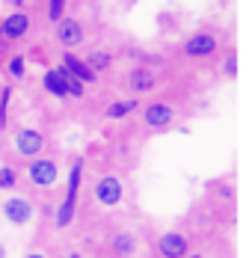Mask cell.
<instances>
[{
  "mask_svg": "<svg viewBox=\"0 0 252 258\" xmlns=\"http://www.w3.org/2000/svg\"><path fill=\"white\" fill-rule=\"evenodd\" d=\"M92 30L86 24V18L83 15H66L59 24L50 27V42L59 48V51H80L92 36H89Z\"/></svg>",
  "mask_w": 252,
  "mask_h": 258,
  "instance_id": "obj_4",
  "label": "cell"
},
{
  "mask_svg": "<svg viewBox=\"0 0 252 258\" xmlns=\"http://www.w3.org/2000/svg\"><path fill=\"white\" fill-rule=\"evenodd\" d=\"M140 249V240L134 232H116L107 237V252L110 258H134Z\"/></svg>",
  "mask_w": 252,
  "mask_h": 258,
  "instance_id": "obj_14",
  "label": "cell"
},
{
  "mask_svg": "<svg viewBox=\"0 0 252 258\" xmlns=\"http://www.w3.org/2000/svg\"><path fill=\"white\" fill-rule=\"evenodd\" d=\"M6 72H9V78L12 80H24L27 78V53L15 51L6 56Z\"/></svg>",
  "mask_w": 252,
  "mask_h": 258,
  "instance_id": "obj_18",
  "label": "cell"
},
{
  "mask_svg": "<svg viewBox=\"0 0 252 258\" xmlns=\"http://www.w3.org/2000/svg\"><path fill=\"white\" fill-rule=\"evenodd\" d=\"M220 72H223V78L226 80H237V48H234V45H228V51L223 53V59H220Z\"/></svg>",
  "mask_w": 252,
  "mask_h": 258,
  "instance_id": "obj_19",
  "label": "cell"
},
{
  "mask_svg": "<svg viewBox=\"0 0 252 258\" xmlns=\"http://www.w3.org/2000/svg\"><path fill=\"white\" fill-rule=\"evenodd\" d=\"M140 122L151 134H163L178 122V101L172 98H151L140 107Z\"/></svg>",
  "mask_w": 252,
  "mask_h": 258,
  "instance_id": "obj_5",
  "label": "cell"
},
{
  "mask_svg": "<svg viewBox=\"0 0 252 258\" xmlns=\"http://www.w3.org/2000/svg\"><path fill=\"white\" fill-rule=\"evenodd\" d=\"M226 36L228 33L223 27L202 24V27H196L193 33L184 36V42L175 48V56L184 66H211V62L223 59V53L228 51L231 42H228Z\"/></svg>",
  "mask_w": 252,
  "mask_h": 258,
  "instance_id": "obj_1",
  "label": "cell"
},
{
  "mask_svg": "<svg viewBox=\"0 0 252 258\" xmlns=\"http://www.w3.org/2000/svg\"><path fill=\"white\" fill-rule=\"evenodd\" d=\"M24 258H48V255H42V252H27Z\"/></svg>",
  "mask_w": 252,
  "mask_h": 258,
  "instance_id": "obj_23",
  "label": "cell"
},
{
  "mask_svg": "<svg viewBox=\"0 0 252 258\" xmlns=\"http://www.w3.org/2000/svg\"><path fill=\"white\" fill-rule=\"evenodd\" d=\"M12 146H15L18 157L36 160V157L45 155V149H48V134H45L42 128H36V125H21V128L15 131Z\"/></svg>",
  "mask_w": 252,
  "mask_h": 258,
  "instance_id": "obj_7",
  "label": "cell"
},
{
  "mask_svg": "<svg viewBox=\"0 0 252 258\" xmlns=\"http://www.w3.org/2000/svg\"><path fill=\"white\" fill-rule=\"evenodd\" d=\"M9 101H12V86L6 83V86L0 89V128L3 131L9 125Z\"/></svg>",
  "mask_w": 252,
  "mask_h": 258,
  "instance_id": "obj_21",
  "label": "cell"
},
{
  "mask_svg": "<svg viewBox=\"0 0 252 258\" xmlns=\"http://www.w3.org/2000/svg\"><path fill=\"white\" fill-rule=\"evenodd\" d=\"M59 66H66L77 80H83L89 89L92 86H101V78L92 72V66L86 62V56H80L77 51H59Z\"/></svg>",
  "mask_w": 252,
  "mask_h": 258,
  "instance_id": "obj_12",
  "label": "cell"
},
{
  "mask_svg": "<svg viewBox=\"0 0 252 258\" xmlns=\"http://www.w3.org/2000/svg\"><path fill=\"white\" fill-rule=\"evenodd\" d=\"M18 169L12 166V163H3L0 166V193H12L15 187H18Z\"/></svg>",
  "mask_w": 252,
  "mask_h": 258,
  "instance_id": "obj_20",
  "label": "cell"
},
{
  "mask_svg": "<svg viewBox=\"0 0 252 258\" xmlns=\"http://www.w3.org/2000/svg\"><path fill=\"white\" fill-rule=\"evenodd\" d=\"M69 15V0H45V24H59Z\"/></svg>",
  "mask_w": 252,
  "mask_h": 258,
  "instance_id": "obj_17",
  "label": "cell"
},
{
  "mask_svg": "<svg viewBox=\"0 0 252 258\" xmlns=\"http://www.w3.org/2000/svg\"><path fill=\"white\" fill-rule=\"evenodd\" d=\"M0 45H3V21H0Z\"/></svg>",
  "mask_w": 252,
  "mask_h": 258,
  "instance_id": "obj_24",
  "label": "cell"
},
{
  "mask_svg": "<svg viewBox=\"0 0 252 258\" xmlns=\"http://www.w3.org/2000/svg\"><path fill=\"white\" fill-rule=\"evenodd\" d=\"M0 146H3V128H0Z\"/></svg>",
  "mask_w": 252,
  "mask_h": 258,
  "instance_id": "obj_25",
  "label": "cell"
},
{
  "mask_svg": "<svg viewBox=\"0 0 252 258\" xmlns=\"http://www.w3.org/2000/svg\"><path fill=\"white\" fill-rule=\"evenodd\" d=\"M9 255V249H6V243H0V258H6Z\"/></svg>",
  "mask_w": 252,
  "mask_h": 258,
  "instance_id": "obj_22",
  "label": "cell"
},
{
  "mask_svg": "<svg viewBox=\"0 0 252 258\" xmlns=\"http://www.w3.org/2000/svg\"><path fill=\"white\" fill-rule=\"evenodd\" d=\"M83 56H86V62L92 66V72H95L101 80L110 78V75L116 72V59H119V53L110 51V48H89Z\"/></svg>",
  "mask_w": 252,
  "mask_h": 258,
  "instance_id": "obj_13",
  "label": "cell"
},
{
  "mask_svg": "<svg viewBox=\"0 0 252 258\" xmlns=\"http://www.w3.org/2000/svg\"><path fill=\"white\" fill-rule=\"evenodd\" d=\"M27 181L33 187H39V190L53 187L59 181V163H56V157L42 155V157H36V160H27Z\"/></svg>",
  "mask_w": 252,
  "mask_h": 258,
  "instance_id": "obj_10",
  "label": "cell"
},
{
  "mask_svg": "<svg viewBox=\"0 0 252 258\" xmlns=\"http://www.w3.org/2000/svg\"><path fill=\"white\" fill-rule=\"evenodd\" d=\"M154 255L157 258H187L190 255V237L184 232H163L154 243Z\"/></svg>",
  "mask_w": 252,
  "mask_h": 258,
  "instance_id": "obj_11",
  "label": "cell"
},
{
  "mask_svg": "<svg viewBox=\"0 0 252 258\" xmlns=\"http://www.w3.org/2000/svg\"><path fill=\"white\" fill-rule=\"evenodd\" d=\"M92 199H95L101 208L122 205V199H125V184H122V178H119V175H113V172L98 175L95 184H92Z\"/></svg>",
  "mask_w": 252,
  "mask_h": 258,
  "instance_id": "obj_9",
  "label": "cell"
},
{
  "mask_svg": "<svg viewBox=\"0 0 252 258\" xmlns=\"http://www.w3.org/2000/svg\"><path fill=\"white\" fill-rule=\"evenodd\" d=\"M80 184H83V157L72 160V169H69V184H66V196L56 208V217H53V226L62 232L75 223L77 214V196H80Z\"/></svg>",
  "mask_w": 252,
  "mask_h": 258,
  "instance_id": "obj_6",
  "label": "cell"
},
{
  "mask_svg": "<svg viewBox=\"0 0 252 258\" xmlns=\"http://www.w3.org/2000/svg\"><path fill=\"white\" fill-rule=\"evenodd\" d=\"M0 214H3V220H6L9 226H15V229H24V226H30V223L36 220V205H33L27 196L9 193V196L0 202Z\"/></svg>",
  "mask_w": 252,
  "mask_h": 258,
  "instance_id": "obj_8",
  "label": "cell"
},
{
  "mask_svg": "<svg viewBox=\"0 0 252 258\" xmlns=\"http://www.w3.org/2000/svg\"><path fill=\"white\" fill-rule=\"evenodd\" d=\"M187 258H202V255H187Z\"/></svg>",
  "mask_w": 252,
  "mask_h": 258,
  "instance_id": "obj_26",
  "label": "cell"
},
{
  "mask_svg": "<svg viewBox=\"0 0 252 258\" xmlns=\"http://www.w3.org/2000/svg\"><path fill=\"white\" fill-rule=\"evenodd\" d=\"M0 21H3V45L0 48L15 53L18 48H24V45H30L36 39L45 15H39L33 9H9Z\"/></svg>",
  "mask_w": 252,
  "mask_h": 258,
  "instance_id": "obj_2",
  "label": "cell"
},
{
  "mask_svg": "<svg viewBox=\"0 0 252 258\" xmlns=\"http://www.w3.org/2000/svg\"><path fill=\"white\" fill-rule=\"evenodd\" d=\"M42 86H45V92L53 95L56 101H72V98H69V83H66V78H62L59 66L45 69V75H42Z\"/></svg>",
  "mask_w": 252,
  "mask_h": 258,
  "instance_id": "obj_15",
  "label": "cell"
},
{
  "mask_svg": "<svg viewBox=\"0 0 252 258\" xmlns=\"http://www.w3.org/2000/svg\"><path fill=\"white\" fill-rule=\"evenodd\" d=\"M166 83V75L160 69H149V66H137L131 62L125 72H119L116 78V86L122 95H131V98H149V95H157Z\"/></svg>",
  "mask_w": 252,
  "mask_h": 258,
  "instance_id": "obj_3",
  "label": "cell"
},
{
  "mask_svg": "<svg viewBox=\"0 0 252 258\" xmlns=\"http://www.w3.org/2000/svg\"><path fill=\"white\" fill-rule=\"evenodd\" d=\"M137 107H143L140 98L122 95V98H116V101H110L107 107H104V119H107V122H122V119H128L131 113H137Z\"/></svg>",
  "mask_w": 252,
  "mask_h": 258,
  "instance_id": "obj_16",
  "label": "cell"
}]
</instances>
